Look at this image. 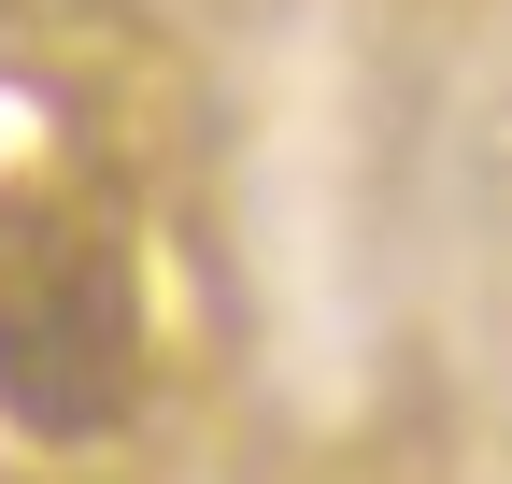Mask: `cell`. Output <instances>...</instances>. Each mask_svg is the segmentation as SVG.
<instances>
[{
    "label": "cell",
    "mask_w": 512,
    "mask_h": 484,
    "mask_svg": "<svg viewBox=\"0 0 512 484\" xmlns=\"http://www.w3.org/2000/svg\"><path fill=\"white\" fill-rule=\"evenodd\" d=\"M0 413L29 442H114L143 413V271L86 200H0Z\"/></svg>",
    "instance_id": "6da1fadb"
}]
</instances>
